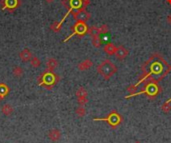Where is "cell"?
Listing matches in <instances>:
<instances>
[{
    "label": "cell",
    "mask_w": 171,
    "mask_h": 143,
    "mask_svg": "<svg viewBox=\"0 0 171 143\" xmlns=\"http://www.w3.org/2000/svg\"><path fill=\"white\" fill-rule=\"evenodd\" d=\"M40 63H41L40 59L36 56H33L32 58H31V65H32L33 67H38L39 65H40Z\"/></svg>",
    "instance_id": "20"
},
{
    "label": "cell",
    "mask_w": 171,
    "mask_h": 143,
    "mask_svg": "<svg viewBox=\"0 0 171 143\" xmlns=\"http://www.w3.org/2000/svg\"><path fill=\"white\" fill-rule=\"evenodd\" d=\"M76 95H77V98H78V102H79L81 105H83L84 103L87 102V91L85 90L84 88H82V87H80L79 89L77 90L76 92Z\"/></svg>",
    "instance_id": "10"
},
{
    "label": "cell",
    "mask_w": 171,
    "mask_h": 143,
    "mask_svg": "<svg viewBox=\"0 0 171 143\" xmlns=\"http://www.w3.org/2000/svg\"><path fill=\"white\" fill-rule=\"evenodd\" d=\"M92 44L95 47H100L102 45V40L100 38V36H95V37H92Z\"/></svg>",
    "instance_id": "17"
},
{
    "label": "cell",
    "mask_w": 171,
    "mask_h": 143,
    "mask_svg": "<svg viewBox=\"0 0 171 143\" xmlns=\"http://www.w3.org/2000/svg\"><path fill=\"white\" fill-rule=\"evenodd\" d=\"M143 76L141 77L140 82L142 81H148V80H153V81H159L162 79L165 75L168 74L170 71L171 67L167 62L161 57V55L153 54L145 64L143 65Z\"/></svg>",
    "instance_id": "1"
},
{
    "label": "cell",
    "mask_w": 171,
    "mask_h": 143,
    "mask_svg": "<svg viewBox=\"0 0 171 143\" xmlns=\"http://www.w3.org/2000/svg\"><path fill=\"white\" fill-rule=\"evenodd\" d=\"M100 120H106L108 121L109 123L112 125V126H116L120 123V120H121V117L116 111H112L110 114L108 115V117L106 119H100Z\"/></svg>",
    "instance_id": "8"
},
{
    "label": "cell",
    "mask_w": 171,
    "mask_h": 143,
    "mask_svg": "<svg viewBox=\"0 0 171 143\" xmlns=\"http://www.w3.org/2000/svg\"><path fill=\"white\" fill-rule=\"evenodd\" d=\"M92 64H93V63H92L91 60L86 59V60H84V61H82L81 63H79V65H78V69L81 70V71H83V70H87L92 66Z\"/></svg>",
    "instance_id": "14"
},
{
    "label": "cell",
    "mask_w": 171,
    "mask_h": 143,
    "mask_svg": "<svg viewBox=\"0 0 171 143\" xmlns=\"http://www.w3.org/2000/svg\"><path fill=\"white\" fill-rule=\"evenodd\" d=\"M161 108H162V110L164 111L165 113H168L171 110V106L169 105V104H168V102H166V103L163 104L162 107H161Z\"/></svg>",
    "instance_id": "23"
},
{
    "label": "cell",
    "mask_w": 171,
    "mask_h": 143,
    "mask_svg": "<svg viewBox=\"0 0 171 143\" xmlns=\"http://www.w3.org/2000/svg\"><path fill=\"white\" fill-rule=\"evenodd\" d=\"M99 31H100V34H106L109 31V27L106 24H103V25H101L99 27Z\"/></svg>",
    "instance_id": "21"
},
{
    "label": "cell",
    "mask_w": 171,
    "mask_h": 143,
    "mask_svg": "<svg viewBox=\"0 0 171 143\" xmlns=\"http://www.w3.org/2000/svg\"><path fill=\"white\" fill-rule=\"evenodd\" d=\"M103 49H104V52L107 53L108 55H113V54H115V51H116L117 47L113 44V43L109 42L104 46Z\"/></svg>",
    "instance_id": "13"
},
{
    "label": "cell",
    "mask_w": 171,
    "mask_h": 143,
    "mask_svg": "<svg viewBox=\"0 0 171 143\" xmlns=\"http://www.w3.org/2000/svg\"><path fill=\"white\" fill-rule=\"evenodd\" d=\"M61 4L67 9L66 14L59 22L60 25H62L69 14H72L73 12L81 10V9H85L90 4V0H62Z\"/></svg>",
    "instance_id": "2"
},
{
    "label": "cell",
    "mask_w": 171,
    "mask_h": 143,
    "mask_svg": "<svg viewBox=\"0 0 171 143\" xmlns=\"http://www.w3.org/2000/svg\"><path fill=\"white\" fill-rule=\"evenodd\" d=\"M2 10H7L8 12H14L21 5V0H1L0 1Z\"/></svg>",
    "instance_id": "6"
},
{
    "label": "cell",
    "mask_w": 171,
    "mask_h": 143,
    "mask_svg": "<svg viewBox=\"0 0 171 143\" xmlns=\"http://www.w3.org/2000/svg\"><path fill=\"white\" fill-rule=\"evenodd\" d=\"M128 54H129L128 50H127L125 47H123L122 45L118 46L117 49H116V51H115V56L118 60L125 59V58L128 56Z\"/></svg>",
    "instance_id": "9"
},
{
    "label": "cell",
    "mask_w": 171,
    "mask_h": 143,
    "mask_svg": "<svg viewBox=\"0 0 171 143\" xmlns=\"http://www.w3.org/2000/svg\"><path fill=\"white\" fill-rule=\"evenodd\" d=\"M61 27H62V25H60L59 22H54L50 25V29L52 31H54V32H59Z\"/></svg>",
    "instance_id": "18"
},
{
    "label": "cell",
    "mask_w": 171,
    "mask_h": 143,
    "mask_svg": "<svg viewBox=\"0 0 171 143\" xmlns=\"http://www.w3.org/2000/svg\"><path fill=\"white\" fill-rule=\"evenodd\" d=\"M71 34L68 37L65 38L64 42H67L73 36H78V37L82 38L83 36H85L88 33V26H87L86 22H83V21H76L71 27Z\"/></svg>",
    "instance_id": "4"
},
{
    "label": "cell",
    "mask_w": 171,
    "mask_h": 143,
    "mask_svg": "<svg viewBox=\"0 0 171 143\" xmlns=\"http://www.w3.org/2000/svg\"><path fill=\"white\" fill-rule=\"evenodd\" d=\"M13 74L15 75V76H21V75L23 74V70L20 68V67H15V68L13 69Z\"/></svg>",
    "instance_id": "22"
},
{
    "label": "cell",
    "mask_w": 171,
    "mask_h": 143,
    "mask_svg": "<svg viewBox=\"0 0 171 143\" xmlns=\"http://www.w3.org/2000/svg\"><path fill=\"white\" fill-rule=\"evenodd\" d=\"M19 56H20V59L22 60V61L26 62V61H29V60H31V58H32V53L29 51V49L27 48H24L22 51L20 52V54H19Z\"/></svg>",
    "instance_id": "11"
},
{
    "label": "cell",
    "mask_w": 171,
    "mask_h": 143,
    "mask_svg": "<svg viewBox=\"0 0 171 143\" xmlns=\"http://www.w3.org/2000/svg\"><path fill=\"white\" fill-rule=\"evenodd\" d=\"M117 67L113 64V62H111L109 59L103 60L100 64L97 66V72L103 76L105 80H109L111 78V76L114 73H116Z\"/></svg>",
    "instance_id": "3"
},
{
    "label": "cell",
    "mask_w": 171,
    "mask_h": 143,
    "mask_svg": "<svg viewBox=\"0 0 171 143\" xmlns=\"http://www.w3.org/2000/svg\"><path fill=\"white\" fill-rule=\"evenodd\" d=\"M58 80H59V77L56 74L53 73V71H47V70H46L44 73L38 78V84L44 85L46 87H48V88H50V87H52Z\"/></svg>",
    "instance_id": "5"
},
{
    "label": "cell",
    "mask_w": 171,
    "mask_h": 143,
    "mask_svg": "<svg viewBox=\"0 0 171 143\" xmlns=\"http://www.w3.org/2000/svg\"><path fill=\"white\" fill-rule=\"evenodd\" d=\"M166 20H167L168 24H169V25H171V14H169V15L167 16V19H166Z\"/></svg>",
    "instance_id": "25"
},
{
    "label": "cell",
    "mask_w": 171,
    "mask_h": 143,
    "mask_svg": "<svg viewBox=\"0 0 171 143\" xmlns=\"http://www.w3.org/2000/svg\"><path fill=\"white\" fill-rule=\"evenodd\" d=\"M77 114H78V115H80V116L84 115V114H85V109H84V108H82V107L78 108V109H77Z\"/></svg>",
    "instance_id": "24"
},
{
    "label": "cell",
    "mask_w": 171,
    "mask_h": 143,
    "mask_svg": "<svg viewBox=\"0 0 171 143\" xmlns=\"http://www.w3.org/2000/svg\"><path fill=\"white\" fill-rule=\"evenodd\" d=\"M73 18L76 21H83V22H86L90 19V13L88 11H86V9H81V10L75 11L72 13Z\"/></svg>",
    "instance_id": "7"
},
{
    "label": "cell",
    "mask_w": 171,
    "mask_h": 143,
    "mask_svg": "<svg viewBox=\"0 0 171 143\" xmlns=\"http://www.w3.org/2000/svg\"><path fill=\"white\" fill-rule=\"evenodd\" d=\"M57 66L58 62L54 58H49L47 60V62H46V69H47V71H53Z\"/></svg>",
    "instance_id": "12"
},
{
    "label": "cell",
    "mask_w": 171,
    "mask_h": 143,
    "mask_svg": "<svg viewBox=\"0 0 171 143\" xmlns=\"http://www.w3.org/2000/svg\"><path fill=\"white\" fill-rule=\"evenodd\" d=\"M46 2H47V3H52L53 1H54V0H45Z\"/></svg>",
    "instance_id": "26"
},
{
    "label": "cell",
    "mask_w": 171,
    "mask_h": 143,
    "mask_svg": "<svg viewBox=\"0 0 171 143\" xmlns=\"http://www.w3.org/2000/svg\"><path fill=\"white\" fill-rule=\"evenodd\" d=\"M88 34L91 36V37H95V36H100V31L99 27L97 26H91V27L88 28Z\"/></svg>",
    "instance_id": "16"
},
{
    "label": "cell",
    "mask_w": 171,
    "mask_h": 143,
    "mask_svg": "<svg viewBox=\"0 0 171 143\" xmlns=\"http://www.w3.org/2000/svg\"><path fill=\"white\" fill-rule=\"evenodd\" d=\"M2 111H3V113L5 115H9L11 114V112L13 111V109H12V107L9 104H6V105L3 106V108H2Z\"/></svg>",
    "instance_id": "19"
},
{
    "label": "cell",
    "mask_w": 171,
    "mask_h": 143,
    "mask_svg": "<svg viewBox=\"0 0 171 143\" xmlns=\"http://www.w3.org/2000/svg\"><path fill=\"white\" fill-rule=\"evenodd\" d=\"M9 92V87L4 83H0V101L2 100Z\"/></svg>",
    "instance_id": "15"
},
{
    "label": "cell",
    "mask_w": 171,
    "mask_h": 143,
    "mask_svg": "<svg viewBox=\"0 0 171 143\" xmlns=\"http://www.w3.org/2000/svg\"><path fill=\"white\" fill-rule=\"evenodd\" d=\"M166 2H167L169 5H171V0H166Z\"/></svg>",
    "instance_id": "27"
}]
</instances>
